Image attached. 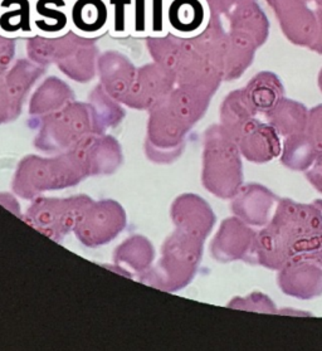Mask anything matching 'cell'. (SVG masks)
Masks as SVG:
<instances>
[{
  "label": "cell",
  "instance_id": "obj_35",
  "mask_svg": "<svg viewBox=\"0 0 322 351\" xmlns=\"http://www.w3.org/2000/svg\"><path fill=\"white\" fill-rule=\"evenodd\" d=\"M169 0H147V37L168 33L166 8Z\"/></svg>",
  "mask_w": 322,
  "mask_h": 351
},
{
  "label": "cell",
  "instance_id": "obj_29",
  "mask_svg": "<svg viewBox=\"0 0 322 351\" xmlns=\"http://www.w3.org/2000/svg\"><path fill=\"white\" fill-rule=\"evenodd\" d=\"M99 56L100 52L96 40L86 39L75 52L69 54L67 58L58 62L57 66L71 80L85 84L91 81L97 73Z\"/></svg>",
  "mask_w": 322,
  "mask_h": 351
},
{
  "label": "cell",
  "instance_id": "obj_22",
  "mask_svg": "<svg viewBox=\"0 0 322 351\" xmlns=\"http://www.w3.org/2000/svg\"><path fill=\"white\" fill-rule=\"evenodd\" d=\"M71 0H33V27L38 36L61 37L71 31Z\"/></svg>",
  "mask_w": 322,
  "mask_h": 351
},
{
  "label": "cell",
  "instance_id": "obj_45",
  "mask_svg": "<svg viewBox=\"0 0 322 351\" xmlns=\"http://www.w3.org/2000/svg\"><path fill=\"white\" fill-rule=\"evenodd\" d=\"M314 204L316 206H319V208L322 210V199H317V200L314 202Z\"/></svg>",
  "mask_w": 322,
  "mask_h": 351
},
{
  "label": "cell",
  "instance_id": "obj_46",
  "mask_svg": "<svg viewBox=\"0 0 322 351\" xmlns=\"http://www.w3.org/2000/svg\"><path fill=\"white\" fill-rule=\"evenodd\" d=\"M316 7H322V0H314Z\"/></svg>",
  "mask_w": 322,
  "mask_h": 351
},
{
  "label": "cell",
  "instance_id": "obj_32",
  "mask_svg": "<svg viewBox=\"0 0 322 351\" xmlns=\"http://www.w3.org/2000/svg\"><path fill=\"white\" fill-rule=\"evenodd\" d=\"M145 43L153 61L169 69L175 75L183 46V38H179L168 32L162 36L146 37Z\"/></svg>",
  "mask_w": 322,
  "mask_h": 351
},
{
  "label": "cell",
  "instance_id": "obj_10",
  "mask_svg": "<svg viewBox=\"0 0 322 351\" xmlns=\"http://www.w3.org/2000/svg\"><path fill=\"white\" fill-rule=\"evenodd\" d=\"M126 224L123 208L112 200L93 203L87 208L75 232L88 247L108 243L117 236Z\"/></svg>",
  "mask_w": 322,
  "mask_h": 351
},
{
  "label": "cell",
  "instance_id": "obj_34",
  "mask_svg": "<svg viewBox=\"0 0 322 351\" xmlns=\"http://www.w3.org/2000/svg\"><path fill=\"white\" fill-rule=\"evenodd\" d=\"M110 8V31L114 38L131 37L134 0H108Z\"/></svg>",
  "mask_w": 322,
  "mask_h": 351
},
{
  "label": "cell",
  "instance_id": "obj_42",
  "mask_svg": "<svg viewBox=\"0 0 322 351\" xmlns=\"http://www.w3.org/2000/svg\"><path fill=\"white\" fill-rule=\"evenodd\" d=\"M316 16H317V36L312 46L310 47V49L316 53L322 54V7H316Z\"/></svg>",
  "mask_w": 322,
  "mask_h": 351
},
{
  "label": "cell",
  "instance_id": "obj_33",
  "mask_svg": "<svg viewBox=\"0 0 322 351\" xmlns=\"http://www.w3.org/2000/svg\"><path fill=\"white\" fill-rule=\"evenodd\" d=\"M116 260L140 272L149 267L153 261V250L143 237H132L125 242L115 256Z\"/></svg>",
  "mask_w": 322,
  "mask_h": 351
},
{
  "label": "cell",
  "instance_id": "obj_21",
  "mask_svg": "<svg viewBox=\"0 0 322 351\" xmlns=\"http://www.w3.org/2000/svg\"><path fill=\"white\" fill-rule=\"evenodd\" d=\"M86 39L88 38H84L73 31H69L61 37L52 38L36 34L27 39V56L37 64L48 67L49 64H57L58 62L67 58Z\"/></svg>",
  "mask_w": 322,
  "mask_h": 351
},
{
  "label": "cell",
  "instance_id": "obj_4",
  "mask_svg": "<svg viewBox=\"0 0 322 351\" xmlns=\"http://www.w3.org/2000/svg\"><path fill=\"white\" fill-rule=\"evenodd\" d=\"M236 140L221 123L204 134L203 184L215 197L232 199L243 184V165Z\"/></svg>",
  "mask_w": 322,
  "mask_h": 351
},
{
  "label": "cell",
  "instance_id": "obj_5",
  "mask_svg": "<svg viewBox=\"0 0 322 351\" xmlns=\"http://www.w3.org/2000/svg\"><path fill=\"white\" fill-rule=\"evenodd\" d=\"M85 176L88 171L72 149L53 159L29 155L18 167L14 191L24 198H33L40 191L75 185Z\"/></svg>",
  "mask_w": 322,
  "mask_h": 351
},
{
  "label": "cell",
  "instance_id": "obj_43",
  "mask_svg": "<svg viewBox=\"0 0 322 351\" xmlns=\"http://www.w3.org/2000/svg\"><path fill=\"white\" fill-rule=\"evenodd\" d=\"M306 260L312 261V262L317 263V265H320L322 267V234L321 237L319 238L317 243H316L314 248H312V251L308 253Z\"/></svg>",
  "mask_w": 322,
  "mask_h": 351
},
{
  "label": "cell",
  "instance_id": "obj_30",
  "mask_svg": "<svg viewBox=\"0 0 322 351\" xmlns=\"http://www.w3.org/2000/svg\"><path fill=\"white\" fill-rule=\"evenodd\" d=\"M120 104L121 102L110 96L101 84L91 92L88 106L92 114L95 134H105L108 129L121 123L125 111Z\"/></svg>",
  "mask_w": 322,
  "mask_h": 351
},
{
  "label": "cell",
  "instance_id": "obj_20",
  "mask_svg": "<svg viewBox=\"0 0 322 351\" xmlns=\"http://www.w3.org/2000/svg\"><path fill=\"white\" fill-rule=\"evenodd\" d=\"M71 31L84 38H100L110 31L108 0H71Z\"/></svg>",
  "mask_w": 322,
  "mask_h": 351
},
{
  "label": "cell",
  "instance_id": "obj_36",
  "mask_svg": "<svg viewBox=\"0 0 322 351\" xmlns=\"http://www.w3.org/2000/svg\"><path fill=\"white\" fill-rule=\"evenodd\" d=\"M230 307L247 311H257V313H277L276 306L266 295L254 292L247 298H236L230 301Z\"/></svg>",
  "mask_w": 322,
  "mask_h": 351
},
{
  "label": "cell",
  "instance_id": "obj_37",
  "mask_svg": "<svg viewBox=\"0 0 322 351\" xmlns=\"http://www.w3.org/2000/svg\"><path fill=\"white\" fill-rule=\"evenodd\" d=\"M306 134L319 156L322 155V105L312 107L308 111Z\"/></svg>",
  "mask_w": 322,
  "mask_h": 351
},
{
  "label": "cell",
  "instance_id": "obj_6",
  "mask_svg": "<svg viewBox=\"0 0 322 351\" xmlns=\"http://www.w3.org/2000/svg\"><path fill=\"white\" fill-rule=\"evenodd\" d=\"M204 238L177 229L164 245V256L153 275L151 285L160 286L161 290L177 291L192 281L199 266L203 254Z\"/></svg>",
  "mask_w": 322,
  "mask_h": 351
},
{
  "label": "cell",
  "instance_id": "obj_38",
  "mask_svg": "<svg viewBox=\"0 0 322 351\" xmlns=\"http://www.w3.org/2000/svg\"><path fill=\"white\" fill-rule=\"evenodd\" d=\"M147 0H134L131 37H147Z\"/></svg>",
  "mask_w": 322,
  "mask_h": 351
},
{
  "label": "cell",
  "instance_id": "obj_13",
  "mask_svg": "<svg viewBox=\"0 0 322 351\" xmlns=\"http://www.w3.org/2000/svg\"><path fill=\"white\" fill-rule=\"evenodd\" d=\"M278 200V197L264 185L242 184L230 203V210L239 219L252 227H264L271 221L272 210Z\"/></svg>",
  "mask_w": 322,
  "mask_h": 351
},
{
  "label": "cell",
  "instance_id": "obj_3",
  "mask_svg": "<svg viewBox=\"0 0 322 351\" xmlns=\"http://www.w3.org/2000/svg\"><path fill=\"white\" fill-rule=\"evenodd\" d=\"M209 14L225 37L224 81L238 80L253 63L269 36V22L258 0H206Z\"/></svg>",
  "mask_w": 322,
  "mask_h": 351
},
{
  "label": "cell",
  "instance_id": "obj_40",
  "mask_svg": "<svg viewBox=\"0 0 322 351\" xmlns=\"http://www.w3.org/2000/svg\"><path fill=\"white\" fill-rule=\"evenodd\" d=\"M16 117L18 114L14 110L13 101L9 96L3 77H0V123H8Z\"/></svg>",
  "mask_w": 322,
  "mask_h": 351
},
{
  "label": "cell",
  "instance_id": "obj_9",
  "mask_svg": "<svg viewBox=\"0 0 322 351\" xmlns=\"http://www.w3.org/2000/svg\"><path fill=\"white\" fill-rule=\"evenodd\" d=\"M275 12L284 37L295 46L310 48L317 36L314 0H266Z\"/></svg>",
  "mask_w": 322,
  "mask_h": 351
},
{
  "label": "cell",
  "instance_id": "obj_23",
  "mask_svg": "<svg viewBox=\"0 0 322 351\" xmlns=\"http://www.w3.org/2000/svg\"><path fill=\"white\" fill-rule=\"evenodd\" d=\"M0 34L8 38H31L33 0H0Z\"/></svg>",
  "mask_w": 322,
  "mask_h": 351
},
{
  "label": "cell",
  "instance_id": "obj_15",
  "mask_svg": "<svg viewBox=\"0 0 322 351\" xmlns=\"http://www.w3.org/2000/svg\"><path fill=\"white\" fill-rule=\"evenodd\" d=\"M236 143L247 160L257 164L273 160L282 152L281 138L275 128L257 117L239 134Z\"/></svg>",
  "mask_w": 322,
  "mask_h": 351
},
{
  "label": "cell",
  "instance_id": "obj_26",
  "mask_svg": "<svg viewBox=\"0 0 322 351\" xmlns=\"http://www.w3.org/2000/svg\"><path fill=\"white\" fill-rule=\"evenodd\" d=\"M243 90L256 112L264 116L284 97L282 81L269 71L257 73Z\"/></svg>",
  "mask_w": 322,
  "mask_h": 351
},
{
  "label": "cell",
  "instance_id": "obj_25",
  "mask_svg": "<svg viewBox=\"0 0 322 351\" xmlns=\"http://www.w3.org/2000/svg\"><path fill=\"white\" fill-rule=\"evenodd\" d=\"M75 101V93L69 84L57 77H48L32 96L29 114L42 117L52 114Z\"/></svg>",
  "mask_w": 322,
  "mask_h": 351
},
{
  "label": "cell",
  "instance_id": "obj_27",
  "mask_svg": "<svg viewBox=\"0 0 322 351\" xmlns=\"http://www.w3.org/2000/svg\"><path fill=\"white\" fill-rule=\"evenodd\" d=\"M308 111L304 104L284 97L266 117L280 136L287 138L306 131Z\"/></svg>",
  "mask_w": 322,
  "mask_h": 351
},
{
  "label": "cell",
  "instance_id": "obj_28",
  "mask_svg": "<svg viewBox=\"0 0 322 351\" xmlns=\"http://www.w3.org/2000/svg\"><path fill=\"white\" fill-rule=\"evenodd\" d=\"M245 90H236L227 95L221 106V126L237 140L248 123L257 117Z\"/></svg>",
  "mask_w": 322,
  "mask_h": 351
},
{
  "label": "cell",
  "instance_id": "obj_11",
  "mask_svg": "<svg viewBox=\"0 0 322 351\" xmlns=\"http://www.w3.org/2000/svg\"><path fill=\"white\" fill-rule=\"evenodd\" d=\"M177 86L175 75L158 63L138 67L134 84L121 104L136 110H150Z\"/></svg>",
  "mask_w": 322,
  "mask_h": 351
},
{
  "label": "cell",
  "instance_id": "obj_14",
  "mask_svg": "<svg viewBox=\"0 0 322 351\" xmlns=\"http://www.w3.org/2000/svg\"><path fill=\"white\" fill-rule=\"evenodd\" d=\"M84 162L88 176L110 174L123 160L117 140L105 134L91 132L72 147Z\"/></svg>",
  "mask_w": 322,
  "mask_h": 351
},
{
  "label": "cell",
  "instance_id": "obj_8",
  "mask_svg": "<svg viewBox=\"0 0 322 351\" xmlns=\"http://www.w3.org/2000/svg\"><path fill=\"white\" fill-rule=\"evenodd\" d=\"M91 204L92 200L88 197L40 198L31 206L25 221L48 237L61 239L71 229L76 228Z\"/></svg>",
  "mask_w": 322,
  "mask_h": 351
},
{
  "label": "cell",
  "instance_id": "obj_19",
  "mask_svg": "<svg viewBox=\"0 0 322 351\" xmlns=\"http://www.w3.org/2000/svg\"><path fill=\"white\" fill-rule=\"evenodd\" d=\"M177 229L206 238L215 223V215L204 199L195 194H184L174 202L171 209Z\"/></svg>",
  "mask_w": 322,
  "mask_h": 351
},
{
  "label": "cell",
  "instance_id": "obj_1",
  "mask_svg": "<svg viewBox=\"0 0 322 351\" xmlns=\"http://www.w3.org/2000/svg\"><path fill=\"white\" fill-rule=\"evenodd\" d=\"M321 234L319 206L280 199L269 224L256 233L249 263L280 271L291 262L306 260Z\"/></svg>",
  "mask_w": 322,
  "mask_h": 351
},
{
  "label": "cell",
  "instance_id": "obj_44",
  "mask_svg": "<svg viewBox=\"0 0 322 351\" xmlns=\"http://www.w3.org/2000/svg\"><path fill=\"white\" fill-rule=\"evenodd\" d=\"M319 87H320V90L322 92V69L320 71V73H319Z\"/></svg>",
  "mask_w": 322,
  "mask_h": 351
},
{
  "label": "cell",
  "instance_id": "obj_2",
  "mask_svg": "<svg viewBox=\"0 0 322 351\" xmlns=\"http://www.w3.org/2000/svg\"><path fill=\"white\" fill-rule=\"evenodd\" d=\"M213 96L206 88L180 84L151 107L146 138L149 158L159 162L177 159L188 132L207 112Z\"/></svg>",
  "mask_w": 322,
  "mask_h": 351
},
{
  "label": "cell",
  "instance_id": "obj_17",
  "mask_svg": "<svg viewBox=\"0 0 322 351\" xmlns=\"http://www.w3.org/2000/svg\"><path fill=\"white\" fill-rule=\"evenodd\" d=\"M138 69L132 62L117 51H108L99 56L97 73L100 84L117 101H123L132 87Z\"/></svg>",
  "mask_w": 322,
  "mask_h": 351
},
{
  "label": "cell",
  "instance_id": "obj_16",
  "mask_svg": "<svg viewBox=\"0 0 322 351\" xmlns=\"http://www.w3.org/2000/svg\"><path fill=\"white\" fill-rule=\"evenodd\" d=\"M277 282L288 296L312 300L322 295V267L312 261H295L280 269Z\"/></svg>",
  "mask_w": 322,
  "mask_h": 351
},
{
  "label": "cell",
  "instance_id": "obj_24",
  "mask_svg": "<svg viewBox=\"0 0 322 351\" xmlns=\"http://www.w3.org/2000/svg\"><path fill=\"white\" fill-rule=\"evenodd\" d=\"M47 67L37 64L29 58H22L10 66V69L3 76L9 96L13 101L14 110L19 116L22 112L24 99L29 92L33 84L39 80V77L46 73Z\"/></svg>",
  "mask_w": 322,
  "mask_h": 351
},
{
  "label": "cell",
  "instance_id": "obj_18",
  "mask_svg": "<svg viewBox=\"0 0 322 351\" xmlns=\"http://www.w3.org/2000/svg\"><path fill=\"white\" fill-rule=\"evenodd\" d=\"M209 9L206 0H169L168 31L179 38H193L207 27Z\"/></svg>",
  "mask_w": 322,
  "mask_h": 351
},
{
  "label": "cell",
  "instance_id": "obj_12",
  "mask_svg": "<svg viewBox=\"0 0 322 351\" xmlns=\"http://www.w3.org/2000/svg\"><path fill=\"white\" fill-rule=\"evenodd\" d=\"M256 230L251 228L238 217L227 218L222 221L221 228L210 245V252L215 260L222 263L246 261L249 263L253 247Z\"/></svg>",
  "mask_w": 322,
  "mask_h": 351
},
{
  "label": "cell",
  "instance_id": "obj_7",
  "mask_svg": "<svg viewBox=\"0 0 322 351\" xmlns=\"http://www.w3.org/2000/svg\"><path fill=\"white\" fill-rule=\"evenodd\" d=\"M38 119L40 126L34 145L47 153L69 152L93 132L92 114L88 104L73 101L61 110Z\"/></svg>",
  "mask_w": 322,
  "mask_h": 351
},
{
  "label": "cell",
  "instance_id": "obj_39",
  "mask_svg": "<svg viewBox=\"0 0 322 351\" xmlns=\"http://www.w3.org/2000/svg\"><path fill=\"white\" fill-rule=\"evenodd\" d=\"M16 39L0 34V77L4 76L14 61L16 51Z\"/></svg>",
  "mask_w": 322,
  "mask_h": 351
},
{
  "label": "cell",
  "instance_id": "obj_31",
  "mask_svg": "<svg viewBox=\"0 0 322 351\" xmlns=\"http://www.w3.org/2000/svg\"><path fill=\"white\" fill-rule=\"evenodd\" d=\"M317 158L319 154L307 136L306 131L284 138L281 162L286 168L305 171L314 165Z\"/></svg>",
  "mask_w": 322,
  "mask_h": 351
},
{
  "label": "cell",
  "instance_id": "obj_41",
  "mask_svg": "<svg viewBox=\"0 0 322 351\" xmlns=\"http://www.w3.org/2000/svg\"><path fill=\"white\" fill-rule=\"evenodd\" d=\"M307 180L317 191L322 193V155H320L314 165L306 171Z\"/></svg>",
  "mask_w": 322,
  "mask_h": 351
}]
</instances>
